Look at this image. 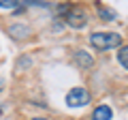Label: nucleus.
Returning <instances> with one entry per match:
<instances>
[{"instance_id":"f257e3e1","label":"nucleus","mask_w":128,"mask_h":120,"mask_svg":"<svg viewBox=\"0 0 128 120\" xmlns=\"http://www.w3.org/2000/svg\"><path fill=\"white\" fill-rule=\"evenodd\" d=\"M90 45L98 51H107L122 45V34L118 32H94L90 34Z\"/></svg>"},{"instance_id":"f03ea898","label":"nucleus","mask_w":128,"mask_h":120,"mask_svg":"<svg viewBox=\"0 0 128 120\" xmlns=\"http://www.w3.org/2000/svg\"><path fill=\"white\" fill-rule=\"evenodd\" d=\"M90 103V92H88L86 88L77 86L73 88V90H68V94H66V105L68 107H83Z\"/></svg>"},{"instance_id":"7ed1b4c3","label":"nucleus","mask_w":128,"mask_h":120,"mask_svg":"<svg viewBox=\"0 0 128 120\" xmlns=\"http://www.w3.org/2000/svg\"><path fill=\"white\" fill-rule=\"evenodd\" d=\"M64 19H66V24H68L70 28H75V30H81V28L88 24V13H86L83 9H75V7H70L68 13L64 15Z\"/></svg>"},{"instance_id":"20e7f679","label":"nucleus","mask_w":128,"mask_h":120,"mask_svg":"<svg viewBox=\"0 0 128 120\" xmlns=\"http://www.w3.org/2000/svg\"><path fill=\"white\" fill-rule=\"evenodd\" d=\"M73 58H75V62H77L79 69H90V67L94 65V58H92L88 51H83V49H77Z\"/></svg>"},{"instance_id":"39448f33","label":"nucleus","mask_w":128,"mask_h":120,"mask_svg":"<svg viewBox=\"0 0 128 120\" xmlns=\"http://www.w3.org/2000/svg\"><path fill=\"white\" fill-rule=\"evenodd\" d=\"M30 26H26V24H13V26H9V34L13 39H26L30 37Z\"/></svg>"},{"instance_id":"423d86ee","label":"nucleus","mask_w":128,"mask_h":120,"mask_svg":"<svg viewBox=\"0 0 128 120\" xmlns=\"http://www.w3.org/2000/svg\"><path fill=\"white\" fill-rule=\"evenodd\" d=\"M111 118H113V111L109 105H98L92 111V120H111Z\"/></svg>"},{"instance_id":"0eeeda50","label":"nucleus","mask_w":128,"mask_h":120,"mask_svg":"<svg viewBox=\"0 0 128 120\" xmlns=\"http://www.w3.org/2000/svg\"><path fill=\"white\" fill-rule=\"evenodd\" d=\"M98 15H100V19H105V22H113V19L118 17V13H115L113 9H105V7H98Z\"/></svg>"},{"instance_id":"6e6552de","label":"nucleus","mask_w":128,"mask_h":120,"mask_svg":"<svg viewBox=\"0 0 128 120\" xmlns=\"http://www.w3.org/2000/svg\"><path fill=\"white\" fill-rule=\"evenodd\" d=\"M118 60L120 65L128 71V45H120V51H118Z\"/></svg>"},{"instance_id":"1a4fd4ad","label":"nucleus","mask_w":128,"mask_h":120,"mask_svg":"<svg viewBox=\"0 0 128 120\" xmlns=\"http://www.w3.org/2000/svg\"><path fill=\"white\" fill-rule=\"evenodd\" d=\"M22 0H0V9H9V11H15L19 7Z\"/></svg>"},{"instance_id":"9d476101","label":"nucleus","mask_w":128,"mask_h":120,"mask_svg":"<svg viewBox=\"0 0 128 120\" xmlns=\"http://www.w3.org/2000/svg\"><path fill=\"white\" fill-rule=\"evenodd\" d=\"M68 9H70V5H58V13L62 15V17H64L66 13H68Z\"/></svg>"},{"instance_id":"9b49d317","label":"nucleus","mask_w":128,"mask_h":120,"mask_svg":"<svg viewBox=\"0 0 128 120\" xmlns=\"http://www.w3.org/2000/svg\"><path fill=\"white\" fill-rule=\"evenodd\" d=\"M4 90V77H0V92Z\"/></svg>"},{"instance_id":"f8f14e48","label":"nucleus","mask_w":128,"mask_h":120,"mask_svg":"<svg viewBox=\"0 0 128 120\" xmlns=\"http://www.w3.org/2000/svg\"><path fill=\"white\" fill-rule=\"evenodd\" d=\"M32 120H47V118H32Z\"/></svg>"}]
</instances>
